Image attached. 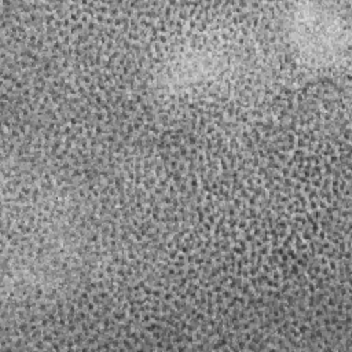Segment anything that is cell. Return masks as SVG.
I'll use <instances>...</instances> for the list:
<instances>
[{
	"instance_id": "cell-1",
	"label": "cell",
	"mask_w": 352,
	"mask_h": 352,
	"mask_svg": "<svg viewBox=\"0 0 352 352\" xmlns=\"http://www.w3.org/2000/svg\"><path fill=\"white\" fill-rule=\"evenodd\" d=\"M294 51L316 66L334 65L348 48V26L341 8L330 3H298L286 14Z\"/></svg>"
}]
</instances>
